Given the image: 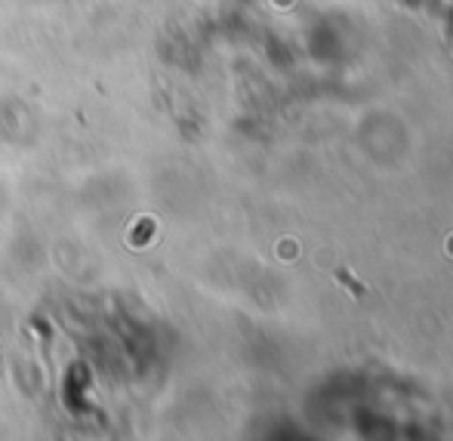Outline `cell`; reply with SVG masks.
<instances>
[{
  "instance_id": "obj_1",
  "label": "cell",
  "mask_w": 453,
  "mask_h": 441,
  "mask_svg": "<svg viewBox=\"0 0 453 441\" xmlns=\"http://www.w3.org/2000/svg\"><path fill=\"white\" fill-rule=\"evenodd\" d=\"M336 281H340L342 287H349V290L355 293V297H364V284H358V281H355V275L349 272V268H336Z\"/></svg>"
}]
</instances>
